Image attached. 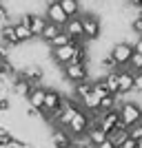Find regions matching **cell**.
Returning a JSON list of instances; mask_svg holds the SVG:
<instances>
[{
	"instance_id": "cell-1",
	"label": "cell",
	"mask_w": 142,
	"mask_h": 148,
	"mask_svg": "<svg viewBox=\"0 0 142 148\" xmlns=\"http://www.w3.org/2000/svg\"><path fill=\"white\" fill-rule=\"evenodd\" d=\"M118 113H120V124H122L124 128H131V126H136L138 122L142 119V106L138 102H120L118 106Z\"/></svg>"
},
{
	"instance_id": "cell-2",
	"label": "cell",
	"mask_w": 142,
	"mask_h": 148,
	"mask_svg": "<svg viewBox=\"0 0 142 148\" xmlns=\"http://www.w3.org/2000/svg\"><path fill=\"white\" fill-rule=\"evenodd\" d=\"M80 22H82V33H85L87 42H98L102 36V20L96 13H80Z\"/></svg>"
},
{
	"instance_id": "cell-3",
	"label": "cell",
	"mask_w": 142,
	"mask_h": 148,
	"mask_svg": "<svg viewBox=\"0 0 142 148\" xmlns=\"http://www.w3.org/2000/svg\"><path fill=\"white\" fill-rule=\"evenodd\" d=\"M131 56H133V42H129V40H120V42H116L111 47V51H109V58L116 62V66L120 69V71L129 66Z\"/></svg>"
},
{
	"instance_id": "cell-4",
	"label": "cell",
	"mask_w": 142,
	"mask_h": 148,
	"mask_svg": "<svg viewBox=\"0 0 142 148\" xmlns=\"http://www.w3.org/2000/svg\"><path fill=\"white\" fill-rule=\"evenodd\" d=\"M89 126H91V113H87V111H82V108H80V111L73 115V119L69 122L67 133L73 137V139H85Z\"/></svg>"
},
{
	"instance_id": "cell-5",
	"label": "cell",
	"mask_w": 142,
	"mask_h": 148,
	"mask_svg": "<svg viewBox=\"0 0 142 148\" xmlns=\"http://www.w3.org/2000/svg\"><path fill=\"white\" fill-rule=\"evenodd\" d=\"M78 111H80V104H78L73 97H64L62 106L56 111V117H53V126H58V128H67L69 122L73 119V115H76Z\"/></svg>"
},
{
	"instance_id": "cell-6",
	"label": "cell",
	"mask_w": 142,
	"mask_h": 148,
	"mask_svg": "<svg viewBox=\"0 0 142 148\" xmlns=\"http://www.w3.org/2000/svg\"><path fill=\"white\" fill-rule=\"evenodd\" d=\"M62 77L73 86V84H80V82H87L89 80V66L87 64H73L69 62L62 66Z\"/></svg>"
},
{
	"instance_id": "cell-7",
	"label": "cell",
	"mask_w": 142,
	"mask_h": 148,
	"mask_svg": "<svg viewBox=\"0 0 142 148\" xmlns=\"http://www.w3.org/2000/svg\"><path fill=\"white\" fill-rule=\"evenodd\" d=\"M18 20L29 27V31H31L33 38H40L42 31H44V27H47V20H44V16H40V13H22Z\"/></svg>"
},
{
	"instance_id": "cell-8",
	"label": "cell",
	"mask_w": 142,
	"mask_h": 148,
	"mask_svg": "<svg viewBox=\"0 0 142 148\" xmlns=\"http://www.w3.org/2000/svg\"><path fill=\"white\" fill-rule=\"evenodd\" d=\"M18 73L29 82L31 86H42V82H44V69L38 66V64H27V66L22 69V71H18Z\"/></svg>"
},
{
	"instance_id": "cell-9",
	"label": "cell",
	"mask_w": 142,
	"mask_h": 148,
	"mask_svg": "<svg viewBox=\"0 0 142 148\" xmlns=\"http://www.w3.org/2000/svg\"><path fill=\"white\" fill-rule=\"evenodd\" d=\"M98 126L105 130L107 135H109V133H113L116 128H120L122 124H120V113H118V108H116V111H109V113L98 115Z\"/></svg>"
},
{
	"instance_id": "cell-10",
	"label": "cell",
	"mask_w": 142,
	"mask_h": 148,
	"mask_svg": "<svg viewBox=\"0 0 142 148\" xmlns=\"http://www.w3.org/2000/svg\"><path fill=\"white\" fill-rule=\"evenodd\" d=\"M44 20L51 22V25H58V27H64L69 22L67 13L60 9V5H47V9H44Z\"/></svg>"
},
{
	"instance_id": "cell-11",
	"label": "cell",
	"mask_w": 142,
	"mask_h": 148,
	"mask_svg": "<svg viewBox=\"0 0 142 148\" xmlns=\"http://www.w3.org/2000/svg\"><path fill=\"white\" fill-rule=\"evenodd\" d=\"M62 102H64V97H62L60 91H56V88H47V91H44V108H42V111L56 113L58 108L62 106Z\"/></svg>"
},
{
	"instance_id": "cell-12",
	"label": "cell",
	"mask_w": 142,
	"mask_h": 148,
	"mask_svg": "<svg viewBox=\"0 0 142 148\" xmlns=\"http://www.w3.org/2000/svg\"><path fill=\"white\" fill-rule=\"evenodd\" d=\"M73 44H69V47H60V49H51V60L56 62L58 66H64V64H69V62L73 60Z\"/></svg>"
},
{
	"instance_id": "cell-13",
	"label": "cell",
	"mask_w": 142,
	"mask_h": 148,
	"mask_svg": "<svg viewBox=\"0 0 142 148\" xmlns=\"http://www.w3.org/2000/svg\"><path fill=\"white\" fill-rule=\"evenodd\" d=\"M62 31L71 38V42H78V40H85V33H82V22H80V16L78 18H69V22L62 27Z\"/></svg>"
},
{
	"instance_id": "cell-14",
	"label": "cell",
	"mask_w": 142,
	"mask_h": 148,
	"mask_svg": "<svg viewBox=\"0 0 142 148\" xmlns=\"http://www.w3.org/2000/svg\"><path fill=\"white\" fill-rule=\"evenodd\" d=\"M133 93V73L122 69L120 71V77H118V97H122V95H129Z\"/></svg>"
},
{
	"instance_id": "cell-15",
	"label": "cell",
	"mask_w": 142,
	"mask_h": 148,
	"mask_svg": "<svg viewBox=\"0 0 142 148\" xmlns=\"http://www.w3.org/2000/svg\"><path fill=\"white\" fill-rule=\"evenodd\" d=\"M51 144L56 148H71V144H73V137L67 133V128H53L51 130Z\"/></svg>"
},
{
	"instance_id": "cell-16",
	"label": "cell",
	"mask_w": 142,
	"mask_h": 148,
	"mask_svg": "<svg viewBox=\"0 0 142 148\" xmlns=\"http://www.w3.org/2000/svg\"><path fill=\"white\" fill-rule=\"evenodd\" d=\"M44 91L47 86H33L31 93L27 95V102H29L31 108H36V111H42L44 108Z\"/></svg>"
},
{
	"instance_id": "cell-17",
	"label": "cell",
	"mask_w": 142,
	"mask_h": 148,
	"mask_svg": "<svg viewBox=\"0 0 142 148\" xmlns=\"http://www.w3.org/2000/svg\"><path fill=\"white\" fill-rule=\"evenodd\" d=\"M31 88L33 86H31L29 82H27L20 73H16V77L11 80V91L16 93V95H20V97H27V95L31 93Z\"/></svg>"
},
{
	"instance_id": "cell-18",
	"label": "cell",
	"mask_w": 142,
	"mask_h": 148,
	"mask_svg": "<svg viewBox=\"0 0 142 148\" xmlns=\"http://www.w3.org/2000/svg\"><path fill=\"white\" fill-rule=\"evenodd\" d=\"M91 88H93V80H87V82H80V84H73V88H71V97L80 104L82 99L91 93Z\"/></svg>"
},
{
	"instance_id": "cell-19",
	"label": "cell",
	"mask_w": 142,
	"mask_h": 148,
	"mask_svg": "<svg viewBox=\"0 0 142 148\" xmlns=\"http://www.w3.org/2000/svg\"><path fill=\"white\" fill-rule=\"evenodd\" d=\"M0 40H2V44H7V47H18V36H16V29H13V25H5L0 27Z\"/></svg>"
},
{
	"instance_id": "cell-20",
	"label": "cell",
	"mask_w": 142,
	"mask_h": 148,
	"mask_svg": "<svg viewBox=\"0 0 142 148\" xmlns=\"http://www.w3.org/2000/svg\"><path fill=\"white\" fill-rule=\"evenodd\" d=\"M118 106H120V97H118V95H107L105 99H100V104H98V115L116 111Z\"/></svg>"
},
{
	"instance_id": "cell-21",
	"label": "cell",
	"mask_w": 142,
	"mask_h": 148,
	"mask_svg": "<svg viewBox=\"0 0 142 148\" xmlns=\"http://www.w3.org/2000/svg\"><path fill=\"white\" fill-rule=\"evenodd\" d=\"M60 9L67 13V18L80 16V0H60Z\"/></svg>"
},
{
	"instance_id": "cell-22",
	"label": "cell",
	"mask_w": 142,
	"mask_h": 148,
	"mask_svg": "<svg viewBox=\"0 0 142 148\" xmlns=\"http://www.w3.org/2000/svg\"><path fill=\"white\" fill-rule=\"evenodd\" d=\"M13 29H16V36H18V42H20V44H25V42H31V40H33V36H31L29 27H27L25 22H20V20H16V22H13Z\"/></svg>"
},
{
	"instance_id": "cell-23",
	"label": "cell",
	"mask_w": 142,
	"mask_h": 148,
	"mask_svg": "<svg viewBox=\"0 0 142 148\" xmlns=\"http://www.w3.org/2000/svg\"><path fill=\"white\" fill-rule=\"evenodd\" d=\"M127 139H129V128H124V126H120V128H116L113 133H109V142L116 148H120Z\"/></svg>"
},
{
	"instance_id": "cell-24",
	"label": "cell",
	"mask_w": 142,
	"mask_h": 148,
	"mask_svg": "<svg viewBox=\"0 0 142 148\" xmlns=\"http://www.w3.org/2000/svg\"><path fill=\"white\" fill-rule=\"evenodd\" d=\"M16 73H18V71H16L11 60H0V77H2V80H13Z\"/></svg>"
},
{
	"instance_id": "cell-25",
	"label": "cell",
	"mask_w": 142,
	"mask_h": 148,
	"mask_svg": "<svg viewBox=\"0 0 142 148\" xmlns=\"http://www.w3.org/2000/svg\"><path fill=\"white\" fill-rule=\"evenodd\" d=\"M91 93L96 95L98 99H105L107 95H111L109 93V88H107V84H105V77H98V80H93V88H91Z\"/></svg>"
},
{
	"instance_id": "cell-26",
	"label": "cell",
	"mask_w": 142,
	"mask_h": 148,
	"mask_svg": "<svg viewBox=\"0 0 142 148\" xmlns=\"http://www.w3.org/2000/svg\"><path fill=\"white\" fill-rule=\"evenodd\" d=\"M102 77H105V84H107V88H109V93H111V95H118V77H120V71L107 73V75H102Z\"/></svg>"
},
{
	"instance_id": "cell-27",
	"label": "cell",
	"mask_w": 142,
	"mask_h": 148,
	"mask_svg": "<svg viewBox=\"0 0 142 148\" xmlns=\"http://www.w3.org/2000/svg\"><path fill=\"white\" fill-rule=\"evenodd\" d=\"M47 44H49V49H60V47H69V44H71V38H69L64 31H60V33H58V36L53 38L51 42H47Z\"/></svg>"
},
{
	"instance_id": "cell-28",
	"label": "cell",
	"mask_w": 142,
	"mask_h": 148,
	"mask_svg": "<svg viewBox=\"0 0 142 148\" xmlns=\"http://www.w3.org/2000/svg\"><path fill=\"white\" fill-rule=\"evenodd\" d=\"M62 31V27H58V25H51V22H47V27H44V31H42V40L44 42H51V40H53V38L58 36V33H60Z\"/></svg>"
},
{
	"instance_id": "cell-29",
	"label": "cell",
	"mask_w": 142,
	"mask_h": 148,
	"mask_svg": "<svg viewBox=\"0 0 142 148\" xmlns=\"http://www.w3.org/2000/svg\"><path fill=\"white\" fill-rule=\"evenodd\" d=\"M98 66L102 69V71H105V75H107V73H113V71H120V69L116 66V62H113L111 58H109V53H107V56H102V58H100Z\"/></svg>"
},
{
	"instance_id": "cell-30",
	"label": "cell",
	"mask_w": 142,
	"mask_h": 148,
	"mask_svg": "<svg viewBox=\"0 0 142 148\" xmlns=\"http://www.w3.org/2000/svg\"><path fill=\"white\" fill-rule=\"evenodd\" d=\"M127 71H131L133 75L142 71V56H140V53H136V51H133V56H131V60H129V66H127Z\"/></svg>"
},
{
	"instance_id": "cell-31",
	"label": "cell",
	"mask_w": 142,
	"mask_h": 148,
	"mask_svg": "<svg viewBox=\"0 0 142 148\" xmlns=\"http://www.w3.org/2000/svg\"><path fill=\"white\" fill-rule=\"evenodd\" d=\"M129 29L133 31L138 38H142V13H138V16H133V18L129 20Z\"/></svg>"
},
{
	"instance_id": "cell-32",
	"label": "cell",
	"mask_w": 142,
	"mask_h": 148,
	"mask_svg": "<svg viewBox=\"0 0 142 148\" xmlns=\"http://www.w3.org/2000/svg\"><path fill=\"white\" fill-rule=\"evenodd\" d=\"M5 25H13V20H11V16H9V9L0 2V27H5Z\"/></svg>"
},
{
	"instance_id": "cell-33",
	"label": "cell",
	"mask_w": 142,
	"mask_h": 148,
	"mask_svg": "<svg viewBox=\"0 0 142 148\" xmlns=\"http://www.w3.org/2000/svg\"><path fill=\"white\" fill-rule=\"evenodd\" d=\"M11 137H13V135H11V130L5 128V126H0V144H7Z\"/></svg>"
},
{
	"instance_id": "cell-34",
	"label": "cell",
	"mask_w": 142,
	"mask_h": 148,
	"mask_svg": "<svg viewBox=\"0 0 142 148\" xmlns=\"http://www.w3.org/2000/svg\"><path fill=\"white\" fill-rule=\"evenodd\" d=\"M133 91H136V93H142V71L133 75Z\"/></svg>"
},
{
	"instance_id": "cell-35",
	"label": "cell",
	"mask_w": 142,
	"mask_h": 148,
	"mask_svg": "<svg viewBox=\"0 0 142 148\" xmlns=\"http://www.w3.org/2000/svg\"><path fill=\"white\" fill-rule=\"evenodd\" d=\"M7 111H11V99L0 97V113H7Z\"/></svg>"
},
{
	"instance_id": "cell-36",
	"label": "cell",
	"mask_w": 142,
	"mask_h": 148,
	"mask_svg": "<svg viewBox=\"0 0 142 148\" xmlns=\"http://www.w3.org/2000/svg\"><path fill=\"white\" fill-rule=\"evenodd\" d=\"M71 148H91V146H89V142H87V139H73Z\"/></svg>"
},
{
	"instance_id": "cell-37",
	"label": "cell",
	"mask_w": 142,
	"mask_h": 148,
	"mask_svg": "<svg viewBox=\"0 0 142 148\" xmlns=\"http://www.w3.org/2000/svg\"><path fill=\"white\" fill-rule=\"evenodd\" d=\"M124 2H127V7H133V9L142 11V0H124Z\"/></svg>"
},
{
	"instance_id": "cell-38",
	"label": "cell",
	"mask_w": 142,
	"mask_h": 148,
	"mask_svg": "<svg viewBox=\"0 0 142 148\" xmlns=\"http://www.w3.org/2000/svg\"><path fill=\"white\" fill-rule=\"evenodd\" d=\"M133 51H136V53H140V56H142V38H138L136 42H133Z\"/></svg>"
},
{
	"instance_id": "cell-39",
	"label": "cell",
	"mask_w": 142,
	"mask_h": 148,
	"mask_svg": "<svg viewBox=\"0 0 142 148\" xmlns=\"http://www.w3.org/2000/svg\"><path fill=\"white\" fill-rule=\"evenodd\" d=\"M27 117H40V111H36V108H27Z\"/></svg>"
},
{
	"instance_id": "cell-40",
	"label": "cell",
	"mask_w": 142,
	"mask_h": 148,
	"mask_svg": "<svg viewBox=\"0 0 142 148\" xmlns=\"http://www.w3.org/2000/svg\"><path fill=\"white\" fill-rule=\"evenodd\" d=\"M96 148H116V146H113V144L109 142V139H107V142H102L100 146H96Z\"/></svg>"
},
{
	"instance_id": "cell-41",
	"label": "cell",
	"mask_w": 142,
	"mask_h": 148,
	"mask_svg": "<svg viewBox=\"0 0 142 148\" xmlns=\"http://www.w3.org/2000/svg\"><path fill=\"white\" fill-rule=\"evenodd\" d=\"M47 5H60V0H47Z\"/></svg>"
},
{
	"instance_id": "cell-42",
	"label": "cell",
	"mask_w": 142,
	"mask_h": 148,
	"mask_svg": "<svg viewBox=\"0 0 142 148\" xmlns=\"http://www.w3.org/2000/svg\"><path fill=\"white\" fill-rule=\"evenodd\" d=\"M136 126H138V128H140V133H142V119H140V122L136 124Z\"/></svg>"
},
{
	"instance_id": "cell-43",
	"label": "cell",
	"mask_w": 142,
	"mask_h": 148,
	"mask_svg": "<svg viewBox=\"0 0 142 148\" xmlns=\"http://www.w3.org/2000/svg\"><path fill=\"white\" fill-rule=\"evenodd\" d=\"M0 60H2V53H0Z\"/></svg>"
},
{
	"instance_id": "cell-44",
	"label": "cell",
	"mask_w": 142,
	"mask_h": 148,
	"mask_svg": "<svg viewBox=\"0 0 142 148\" xmlns=\"http://www.w3.org/2000/svg\"><path fill=\"white\" fill-rule=\"evenodd\" d=\"M138 95H140V97H142V93H138Z\"/></svg>"
}]
</instances>
